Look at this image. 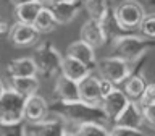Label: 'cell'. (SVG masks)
<instances>
[{"mask_svg": "<svg viewBox=\"0 0 155 136\" xmlns=\"http://www.w3.org/2000/svg\"><path fill=\"white\" fill-rule=\"evenodd\" d=\"M152 47H155V41L152 39H145L144 36L139 37L136 34H126L113 41V55L111 57L133 63Z\"/></svg>", "mask_w": 155, "mask_h": 136, "instance_id": "6da1fadb", "label": "cell"}, {"mask_svg": "<svg viewBox=\"0 0 155 136\" xmlns=\"http://www.w3.org/2000/svg\"><path fill=\"white\" fill-rule=\"evenodd\" d=\"M24 99L12 87L3 92L0 97V123L3 125H18L24 120Z\"/></svg>", "mask_w": 155, "mask_h": 136, "instance_id": "7a4b0ae2", "label": "cell"}, {"mask_svg": "<svg viewBox=\"0 0 155 136\" xmlns=\"http://www.w3.org/2000/svg\"><path fill=\"white\" fill-rule=\"evenodd\" d=\"M115 16L116 21L126 32H134L137 31L142 24L145 13L142 5L136 0H124L121 5H118V8L115 10Z\"/></svg>", "mask_w": 155, "mask_h": 136, "instance_id": "3957f363", "label": "cell"}, {"mask_svg": "<svg viewBox=\"0 0 155 136\" xmlns=\"http://www.w3.org/2000/svg\"><path fill=\"white\" fill-rule=\"evenodd\" d=\"M97 68H99L102 80L110 81L111 84L118 86L121 83H124L131 76V63L121 60L116 57H107L104 60L97 62Z\"/></svg>", "mask_w": 155, "mask_h": 136, "instance_id": "277c9868", "label": "cell"}, {"mask_svg": "<svg viewBox=\"0 0 155 136\" xmlns=\"http://www.w3.org/2000/svg\"><path fill=\"white\" fill-rule=\"evenodd\" d=\"M32 60H34V63H36L39 73H44V75H53V73L61 70L63 57L60 55V52H58L52 44L45 42V44H42V46L37 47Z\"/></svg>", "mask_w": 155, "mask_h": 136, "instance_id": "5b68a950", "label": "cell"}, {"mask_svg": "<svg viewBox=\"0 0 155 136\" xmlns=\"http://www.w3.org/2000/svg\"><path fill=\"white\" fill-rule=\"evenodd\" d=\"M61 110L63 115L68 117L71 120L79 121V125L87 123V121H95L97 118H104V112L100 107H94V105H87L84 102L78 100V102H70V104H63L61 102Z\"/></svg>", "mask_w": 155, "mask_h": 136, "instance_id": "8992f818", "label": "cell"}, {"mask_svg": "<svg viewBox=\"0 0 155 136\" xmlns=\"http://www.w3.org/2000/svg\"><path fill=\"white\" fill-rule=\"evenodd\" d=\"M128 104H129L128 96H126L121 89L115 87L108 96H105L104 99H102L100 109H102V112H104L105 118L116 121V118L121 115V112L126 109V105H128Z\"/></svg>", "mask_w": 155, "mask_h": 136, "instance_id": "52a82bcc", "label": "cell"}, {"mask_svg": "<svg viewBox=\"0 0 155 136\" xmlns=\"http://www.w3.org/2000/svg\"><path fill=\"white\" fill-rule=\"evenodd\" d=\"M79 87V100L87 105L100 107L102 102V91H100V80L97 76H86L82 81L78 83Z\"/></svg>", "mask_w": 155, "mask_h": 136, "instance_id": "ba28073f", "label": "cell"}, {"mask_svg": "<svg viewBox=\"0 0 155 136\" xmlns=\"http://www.w3.org/2000/svg\"><path fill=\"white\" fill-rule=\"evenodd\" d=\"M48 114V104L42 96H31L24 102V120L31 123H42Z\"/></svg>", "mask_w": 155, "mask_h": 136, "instance_id": "9c48e42d", "label": "cell"}, {"mask_svg": "<svg viewBox=\"0 0 155 136\" xmlns=\"http://www.w3.org/2000/svg\"><path fill=\"white\" fill-rule=\"evenodd\" d=\"M95 49H92L91 46H87L86 42H82L81 39L79 41H74L71 42L66 49V55L74 58V60L84 63V65L92 70V68L97 66V60H95V53H94Z\"/></svg>", "mask_w": 155, "mask_h": 136, "instance_id": "30bf717a", "label": "cell"}, {"mask_svg": "<svg viewBox=\"0 0 155 136\" xmlns=\"http://www.w3.org/2000/svg\"><path fill=\"white\" fill-rule=\"evenodd\" d=\"M81 41L91 46L92 49L102 47L107 42V36L102 24L94 21V19H87L81 28Z\"/></svg>", "mask_w": 155, "mask_h": 136, "instance_id": "8fae6325", "label": "cell"}, {"mask_svg": "<svg viewBox=\"0 0 155 136\" xmlns=\"http://www.w3.org/2000/svg\"><path fill=\"white\" fill-rule=\"evenodd\" d=\"M142 123H144L142 107L133 100H129L126 109L121 112V115L115 121L116 126H126V128H134V130H140Z\"/></svg>", "mask_w": 155, "mask_h": 136, "instance_id": "7c38bea8", "label": "cell"}, {"mask_svg": "<svg viewBox=\"0 0 155 136\" xmlns=\"http://www.w3.org/2000/svg\"><path fill=\"white\" fill-rule=\"evenodd\" d=\"M10 41L15 46H29V44L36 42L39 37L37 29L32 24H23V23H15L10 28Z\"/></svg>", "mask_w": 155, "mask_h": 136, "instance_id": "4fadbf2b", "label": "cell"}, {"mask_svg": "<svg viewBox=\"0 0 155 136\" xmlns=\"http://www.w3.org/2000/svg\"><path fill=\"white\" fill-rule=\"evenodd\" d=\"M55 94L63 104L78 102L79 100V87H78V83L60 75L55 81Z\"/></svg>", "mask_w": 155, "mask_h": 136, "instance_id": "5bb4252c", "label": "cell"}, {"mask_svg": "<svg viewBox=\"0 0 155 136\" xmlns=\"http://www.w3.org/2000/svg\"><path fill=\"white\" fill-rule=\"evenodd\" d=\"M60 75H63L65 78H68V80H71V81L79 83V81L84 80L86 76L91 75V70L84 65V63H81V62L74 60V58L65 55L63 60H61Z\"/></svg>", "mask_w": 155, "mask_h": 136, "instance_id": "9a60e30c", "label": "cell"}, {"mask_svg": "<svg viewBox=\"0 0 155 136\" xmlns=\"http://www.w3.org/2000/svg\"><path fill=\"white\" fill-rule=\"evenodd\" d=\"M7 73L12 78H28V76H37L39 70L32 58L23 57L10 62L7 65Z\"/></svg>", "mask_w": 155, "mask_h": 136, "instance_id": "2e32d148", "label": "cell"}, {"mask_svg": "<svg viewBox=\"0 0 155 136\" xmlns=\"http://www.w3.org/2000/svg\"><path fill=\"white\" fill-rule=\"evenodd\" d=\"M50 12L55 18V21L58 24H68L76 18V15L79 13L81 8V2H74V3H52Z\"/></svg>", "mask_w": 155, "mask_h": 136, "instance_id": "e0dca14e", "label": "cell"}, {"mask_svg": "<svg viewBox=\"0 0 155 136\" xmlns=\"http://www.w3.org/2000/svg\"><path fill=\"white\" fill-rule=\"evenodd\" d=\"M39 83L37 76H28V78H12V89L18 92L19 96H23L24 99L31 96H36L39 91Z\"/></svg>", "mask_w": 155, "mask_h": 136, "instance_id": "ac0fdd59", "label": "cell"}, {"mask_svg": "<svg viewBox=\"0 0 155 136\" xmlns=\"http://www.w3.org/2000/svg\"><path fill=\"white\" fill-rule=\"evenodd\" d=\"M147 89V83L142 76L139 75H131L128 80L124 81V87H123V92L128 96L129 100L133 102H137L142 99L144 92Z\"/></svg>", "mask_w": 155, "mask_h": 136, "instance_id": "d6986e66", "label": "cell"}, {"mask_svg": "<svg viewBox=\"0 0 155 136\" xmlns=\"http://www.w3.org/2000/svg\"><path fill=\"white\" fill-rule=\"evenodd\" d=\"M84 8H86L87 15H89V19H94V21L100 23V24L111 13L108 0H86Z\"/></svg>", "mask_w": 155, "mask_h": 136, "instance_id": "ffe728a7", "label": "cell"}, {"mask_svg": "<svg viewBox=\"0 0 155 136\" xmlns=\"http://www.w3.org/2000/svg\"><path fill=\"white\" fill-rule=\"evenodd\" d=\"M42 8H44V5L39 3L37 0H36V2H31V3L23 5V7L15 8V13H16L18 23H23V24H34V21H36V18H37V15L41 13Z\"/></svg>", "mask_w": 155, "mask_h": 136, "instance_id": "44dd1931", "label": "cell"}, {"mask_svg": "<svg viewBox=\"0 0 155 136\" xmlns=\"http://www.w3.org/2000/svg\"><path fill=\"white\" fill-rule=\"evenodd\" d=\"M57 24L58 23L55 21V18H53L50 8L44 7L41 10V13L37 15V18H36V21H34L32 26L37 29L39 34H41V32H50V31H53V29L57 28Z\"/></svg>", "mask_w": 155, "mask_h": 136, "instance_id": "7402d4cb", "label": "cell"}, {"mask_svg": "<svg viewBox=\"0 0 155 136\" xmlns=\"http://www.w3.org/2000/svg\"><path fill=\"white\" fill-rule=\"evenodd\" d=\"M76 136H110V131L97 121H87L78 126Z\"/></svg>", "mask_w": 155, "mask_h": 136, "instance_id": "603a6c76", "label": "cell"}, {"mask_svg": "<svg viewBox=\"0 0 155 136\" xmlns=\"http://www.w3.org/2000/svg\"><path fill=\"white\" fill-rule=\"evenodd\" d=\"M39 125V131L36 133V136H61L63 126L60 121H52V123H37Z\"/></svg>", "mask_w": 155, "mask_h": 136, "instance_id": "cb8c5ba5", "label": "cell"}, {"mask_svg": "<svg viewBox=\"0 0 155 136\" xmlns=\"http://www.w3.org/2000/svg\"><path fill=\"white\" fill-rule=\"evenodd\" d=\"M139 31L142 32V36L145 39H152V41H155V15H145Z\"/></svg>", "mask_w": 155, "mask_h": 136, "instance_id": "d4e9b609", "label": "cell"}, {"mask_svg": "<svg viewBox=\"0 0 155 136\" xmlns=\"http://www.w3.org/2000/svg\"><path fill=\"white\" fill-rule=\"evenodd\" d=\"M110 136H144L140 130L134 128H126V126H113V130L110 131Z\"/></svg>", "mask_w": 155, "mask_h": 136, "instance_id": "484cf974", "label": "cell"}, {"mask_svg": "<svg viewBox=\"0 0 155 136\" xmlns=\"http://www.w3.org/2000/svg\"><path fill=\"white\" fill-rule=\"evenodd\" d=\"M19 125H3L0 123V136H23V130L19 128Z\"/></svg>", "mask_w": 155, "mask_h": 136, "instance_id": "4316f807", "label": "cell"}, {"mask_svg": "<svg viewBox=\"0 0 155 136\" xmlns=\"http://www.w3.org/2000/svg\"><path fill=\"white\" fill-rule=\"evenodd\" d=\"M140 107H142L144 121H147L150 126H155V104H147V105H140Z\"/></svg>", "mask_w": 155, "mask_h": 136, "instance_id": "83f0119b", "label": "cell"}, {"mask_svg": "<svg viewBox=\"0 0 155 136\" xmlns=\"http://www.w3.org/2000/svg\"><path fill=\"white\" fill-rule=\"evenodd\" d=\"M147 104H155V83L147 84L142 99H140V105H147Z\"/></svg>", "mask_w": 155, "mask_h": 136, "instance_id": "f1b7e54d", "label": "cell"}, {"mask_svg": "<svg viewBox=\"0 0 155 136\" xmlns=\"http://www.w3.org/2000/svg\"><path fill=\"white\" fill-rule=\"evenodd\" d=\"M115 84H111L110 81H107V80H100V91H102V99H104L105 96H108L111 91L115 89Z\"/></svg>", "mask_w": 155, "mask_h": 136, "instance_id": "f546056e", "label": "cell"}, {"mask_svg": "<svg viewBox=\"0 0 155 136\" xmlns=\"http://www.w3.org/2000/svg\"><path fill=\"white\" fill-rule=\"evenodd\" d=\"M10 3L13 5L15 8H18V7H23V5H26V3H31V2H36V0H8Z\"/></svg>", "mask_w": 155, "mask_h": 136, "instance_id": "4dcf8cb0", "label": "cell"}, {"mask_svg": "<svg viewBox=\"0 0 155 136\" xmlns=\"http://www.w3.org/2000/svg\"><path fill=\"white\" fill-rule=\"evenodd\" d=\"M10 28H12V26H10ZM10 28H8V24L5 21H0V32H5V31L10 32Z\"/></svg>", "mask_w": 155, "mask_h": 136, "instance_id": "1f68e13d", "label": "cell"}, {"mask_svg": "<svg viewBox=\"0 0 155 136\" xmlns=\"http://www.w3.org/2000/svg\"><path fill=\"white\" fill-rule=\"evenodd\" d=\"M79 0H52V3H74Z\"/></svg>", "mask_w": 155, "mask_h": 136, "instance_id": "d6a6232c", "label": "cell"}, {"mask_svg": "<svg viewBox=\"0 0 155 136\" xmlns=\"http://www.w3.org/2000/svg\"><path fill=\"white\" fill-rule=\"evenodd\" d=\"M5 91H7V87L3 86V83H2V80H0V97L3 96V92H5Z\"/></svg>", "mask_w": 155, "mask_h": 136, "instance_id": "836d02e7", "label": "cell"}, {"mask_svg": "<svg viewBox=\"0 0 155 136\" xmlns=\"http://www.w3.org/2000/svg\"><path fill=\"white\" fill-rule=\"evenodd\" d=\"M39 3H42V5H45V3H50L52 5V0H37Z\"/></svg>", "mask_w": 155, "mask_h": 136, "instance_id": "e575fe53", "label": "cell"}, {"mask_svg": "<svg viewBox=\"0 0 155 136\" xmlns=\"http://www.w3.org/2000/svg\"><path fill=\"white\" fill-rule=\"evenodd\" d=\"M61 136H76V134H73V133H66V131H65V133H63Z\"/></svg>", "mask_w": 155, "mask_h": 136, "instance_id": "d590c367", "label": "cell"}]
</instances>
